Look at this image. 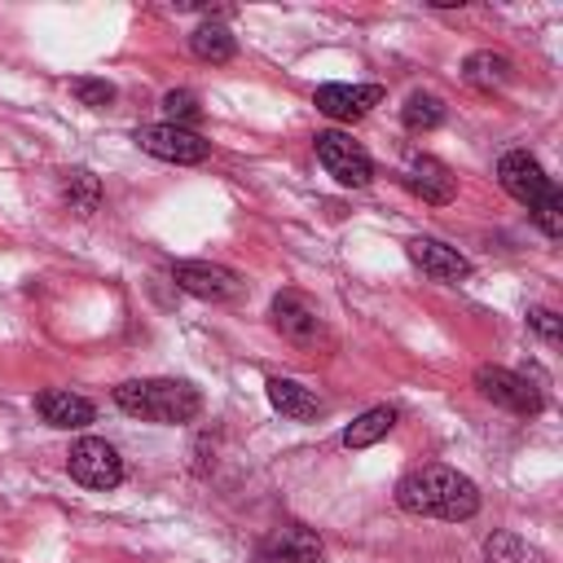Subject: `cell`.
<instances>
[{
  "label": "cell",
  "instance_id": "cell-1",
  "mask_svg": "<svg viewBox=\"0 0 563 563\" xmlns=\"http://www.w3.org/2000/svg\"><path fill=\"white\" fill-rule=\"evenodd\" d=\"M396 501H400V510H409L418 519L462 523L479 510V488H475V479H466L453 466H418L396 484Z\"/></svg>",
  "mask_w": 563,
  "mask_h": 563
},
{
  "label": "cell",
  "instance_id": "cell-2",
  "mask_svg": "<svg viewBox=\"0 0 563 563\" xmlns=\"http://www.w3.org/2000/svg\"><path fill=\"white\" fill-rule=\"evenodd\" d=\"M497 180H501V189H506L515 202H523V207L532 211V220L541 224L545 238H559V233H563V194H559V185L541 172V163H537L528 150L501 154Z\"/></svg>",
  "mask_w": 563,
  "mask_h": 563
},
{
  "label": "cell",
  "instance_id": "cell-3",
  "mask_svg": "<svg viewBox=\"0 0 563 563\" xmlns=\"http://www.w3.org/2000/svg\"><path fill=\"white\" fill-rule=\"evenodd\" d=\"M114 405L123 413H132V418L176 427V422H194L198 418L202 396L185 378H132V383L114 387Z\"/></svg>",
  "mask_w": 563,
  "mask_h": 563
},
{
  "label": "cell",
  "instance_id": "cell-4",
  "mask_svg": "<svg viewBox=\"0 0 563 563\" xmlns=\"http://www.w3.org/2000/svg\"><path fill=\"white\" fill-rule=\"evenodd\" d=\"M312 150H317V163H321L339 185L365 189V185L374 180V163H369V154H365L352 136H343V132H317V136H312Z\"/></svg>",
  "mask_w": 563,
  "mask_h": 563
},
{
  "label": "cell",
  "instance_id": "cell-5",
  "mask_svg": "<svg viewBox=\"0 0 563 563\" xmlns=\"http://www.w3.org/2000/svg\"><path fill=\"white\" fill-rule=\"evenodd\" d=\"M66 471L84 484V488H114L123 479V457L114 444H106L101 435H84L70 444Z\"/></svg>",
  "mask_w": 563,
  "mask_h": 563
},
{
  "label": "cell",
  "instance_id": "cell-6",
  "mask_svg": "<svg viewBox=\"0 0 563 563\" xmlns=\"http://www.w3.org/2000/svg\"><path fill=\"white\" fill-rule=\"evenodd\" d=\"M172 282L198 299H211V303H229L242 295V277L224 264H207V260H176L172 264Z\"/></svg>",
  "mask_w": 563,
  "mask_h": 563
},
{
  "label": "cell",
  "instance_id": "cell-7",
  "mask_svg": "<svg viewBox=\"0 0 563 563\" xmlns=\"http://www.w3.org/2000/svg\"><path fill=\"white\" fill-rule=\"evenodd\" d=\"M136 145L163 163H202L211 154V141H202L189 128H172V123H145L136 128Z\"/></svg>",
  "mask_w": 563,
  "mask_h": 563
},
{
  "label": "cell",
  "instance_id": "cell-8",
  "mask_svg": "<svg viewBox=\"0 0 563 563\" xmlns=\"http://www.w3.org/2000/svg\"><path fill=\"white\" fill-rule=\"evenodd\" d=\"M475 387H479V396H488L493 405H501L510 413H541V391L523 374H515V369L479 365L475 369Z\"/></svg>",
  "mask_w": 563,
  "mask_h": 563
},
{
  "label": "cell",
  "instance_id": "cell-9",
  "mask_svg": "<svg viewBox=\"0 0 563 563\" xmlns=\"http://www.w3.org/2000/svg\"><path fill=\"white\" fill-rule=\"evenodd\" d=\"M273 325H277L282 339H290L295 347H312V343L325 334L321 312H317L312 299L299 295V290H282V295L273 299Z\"/></svg>",
  "mask_w": 563,
  "mask_h": 563
},
{
  "label": "cell",
  "instance_id": "cell-10",
  "mask_svg": "<svg viewBox=\"0 0 563 563\" xmlns=\"http://www.w3.org/2000/svg\"><path fill=\"white\" fill-rule=\"evenodd\" d=\"M317 559H321V537L303 523L273 528L255 550V563H317Z\"/></svg>",
  "mask_w": 563,
  "mask_h": 563
},
{
  "label": "cell",
  "instance_id": "cell-11",
  "mask_svg": "<svg viewBox=\"0 0 563 563\" xmlns=\"http://www.w3.org/2000/svg\"><path fill=\"white\" fill-rule=\"evenodd\" d=\"M378 101H383V88L378 84H321L317 88V110L325 119H339V123L365 119Z\"/></svg>",
  "mask_w": 563,
  "mask_h": 563
},
{
  "label": "cell",
  "instance_id": "cell-12",
  "mask_svg": "<svg viewBox=\"0 0 563 563\" xmlns=\"http://www.w3.org/2000/svg\"><path fill=\"white\" fill-rule=\"evenodd\" d=\"M400 180H405V189H409L413 198H422V202H431V207H444V202H453V194H457L453 172H449L440 158H431V154H413V158L405 163Z\"/></svg>",
  "mask_w": 563,
  "mask_h": 563
},
{
  "label": "cell",
  "instance_id": "cell-13",
  "mask_svg": "<svg viewBox=\"0 0 563 563\" xmlns=\"http://www.w3.org/2000/svg\"><path fill=\"white\" fill-rule=\"evenodd\" d=\"M409 260L431 277V282H462L471 273V260L457 246H444L435 238H413L409 242Z\"/></svg>",
  "mask_w": 563,
  "mask_h": 563
},
{
  "label": "cell",
  "instance_id": "cell-14",
  "mask_svg": "<svg viewBox=\"0 0 563 563\" xmlns=\"http://www.w3.org/2000/svg\"><path fill=\"white\" fill-rule=\"evenodd\" d=\"M35 409H40V418H44L48 427H66V431L88 427L92 413H97L92 400H84V396H75V391H62V387L40 391V396H35Z\"/></svg>",
  "mask_w": 563,
  "mask_h": 563
},
{
  "label": "cell",
  "instance_id": "cell-15",
  "mask_svg": "<svg viewBox=\"0 0 563 563\" xmlns=\"http://www.w3.org/2000/svg\"><path fill=\"white\" fill-rule=\"evenodd\" d=\"M268 400H273L277 413H286V418H295V422H308V418H321V413H325L321 396H312V391H308L303 383H295V378H268Z\"/></svg>",
  "mask_w": 563,
  "mask_h": 563
},
{
  "label": "cell",
  "instance_id": "cell-16",
  "mask_svg": "<svg viewBox=\"0 0 563 563\" xmlns=\"http://www.w3.org/2000/svg\"><path fill=\"white\" fill-rule=\"evenodd\" d=\"M510 75H515L510 57H501V53H493V48H479V53H471V57L462 62V79H466L471 88H479V92H497V88H506Z\"/></svg>",
  "mask_w": 563,
  "mask_h": 563
},
{
  "label": "cell",
  "instance_id": "cell-17",
  "mask_svg": "<svg viewBox=\"0 0 563 563\" xmlns=\"http://www.w3.org/2000/svg\"><path fill=\"white\" fill-rule=\"evenodd\" d=\"M391 427H396V409H391V405H374V409H365L361 418L347 422L343 444H347V449H369V444H378L383 435H391Z\"/></svg>",
  "mask_w": 563,
  "mask_h": 563
},
{
  "label": "cell",
  "instance_id": "cell-18",
  "mask_svg": "<svg viewBox=\"0 0 563 563\" xmlns=\"http://www.w3.org/2000/svg\"><path fill=\"white\" fill-rule=\"evenodd\" d=\"M189 48H194V57H202V62L220 66V62H233L238 40H233V31H229V26H220V22H202V26L189 35Z\"/></svg>",
  "mask_w": 563,
  "mask_h": 563
},
{
  "label": "cell",
  "instance_id": "cell-19",
  "mask_svg": "<svg viewBox=\"0 0 563 563\" xmlns=\"http://www.w3.org/2000/svg\"><path fill=\"white\" fill-rule=\"evenodd\" d=\"M484 559H488V563H545V554H541L537 545H528L523 537H515V532H506V528L484 541Z\"/></svg>",
  "mask_w": 563,
  "mask_h": 563
},
{
  "label": "cell",
  "instance_id": "cell-20",
  "mask_svg": "<svg viewBox=\"0 0 563 563\" xmlns=\"http://www.w3.org/2000/svg\"><path fill=\"white\" fill-rule=\"evenodd\" d=\"M400 119L409 132H431L444 123V101L435 92H413L405 106H400Z\"/></svg>",
  "mask_w": 563,
  "mask_h": 563
},
{
  "label": "cell",
  "instance_id": "cell-21",
  "mask_svg": "<svg viewBox=\"0 0 563 563\" xmlns=\"http://www.w3.org/2000/svg\"><path fill=\"white\" fill-rule=\"evenodd\" d=\"M66 202H70L75 216H92L97 202H101V185H97V176L84 172V167L66 172Z\"/></svg>",
  "mask_w": 563,
  "mask_h": 563
},
{
  "label": "cell",
  "instance_id": "cell-22",
  "mask_svg": "<svg viewBox=\"0 0 563 563\" xmlns=\"http://www.w3.org/2000/svg\"><path fill=\"white\" fill-rule=\"evenodd\" d=\"M163 114H167L172 128H189V132H194V123L202 119V106H198V97H194L189 88H172V92L163 97Z\"/></svg>",
  "mask_w": 563,
  "mask_h": 563
},
{
  "label": "cell",
  "instance_id": "cell-23",
  "mask_svg": "<svg viewBox=\"0 0 563 563\" xmlns=\"http://www.w3.org/2000/svg\"><path fill=\"white\" fill-rule=\"evenodd\" d=\"M70 97L79 101V106H92V110H106L110 101H114V84H106V79H70Z\"/></svg>",
  "mask_w": 563,
  "mask_h": 563
},
{
  "label": "cell",
  "instance_id": "cell-24",
  "mask_svg": "<svg viewBox=\"0 0 563 563\" xmlns=\"http://www.w3.org/2000/svg\"><path fill=\"white\" fill-rule=\"evenodd\" d=\"M528 325H532L545 343H559V317H554L550 308H532V312H528Z\"/></svg>",
  "mask_w": 563,
  "mask_h": 563
}]
</instances>
